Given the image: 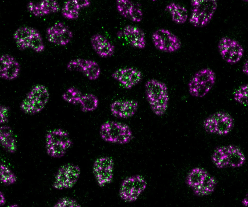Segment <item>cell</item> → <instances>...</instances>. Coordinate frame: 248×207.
Returning a JSON list of instances; mask_svg holds the SVG:
<instances>
[{"label": "cell", "mask_w": 248, "mask_h": 207, "mask_svg": "<svg viewBox=\"0 0 248 207\" xmlns=\"http://www.w3.org/2000/svg\"><path fill=\"white\" fill-rule=\"evenodd\" d=\"M146 94L150 106L156 115L164 114L168 107V90L164 83L154 79L148 80L145 85Z\"/></svg>", "instance_id": "obj_1"}, {"label": "cell", "mask_w": 248, "mask_h": 207, "mask_svg": "<svg viewBox=\"0 0 248 207\" xmlns=\"http://www.w3.org/2000/svg\"><path fill=\"white\" fill-rule=\"evenodd\" d=\"M212 159L215 166L219 168L238 167L244 164L246 160L242 151L233 145L217 148L213 153Z\"/></svg>", "instance_id": "obj_2"}, {"label": "cell", "mask_w": 248, "mask_h": 207, "mask_svg": "<svg viewBox=\"0 0 248 207\" xmlns=\"http://www.w3.org/2000/svg\"><path fill=\"white\" fill-rule=\"evenodd\" d=\"M188 185L197 195H208L212 193L217 184L215 179L206 170L200 168L192 169L187 178Z\"/></svg>", "instance_id": "obj_3"}, {"label": "cell", "mask_w": 248, "mask_h": 207, "mask_svg": "<svg viewBox=\"0 0 248 207\" xmlns=\"http://www.w3.org/2000/svg\"><path fill=\"white\" fill-rule=\"evenodd\" d=\"M216 80L215 74L211 69L206 68L199 70L193 75L189 82L190 94L197 98L204 97L212 89Z\"/></svg>", "instance_id": "obj_4"}, {"label": "cell", "mask_w": 248, "mask_h": 207, "mask_svg": "<svg viewBox=\"0 0 248 207\" xmlns=\"http://www.w3.org/2000/svg\"><path fill=\"white\" fill-rule=\"evenodd\" d=\"M100 132L104 140L114 143H127L131 140L133 136L132 131L127 125L113 121H107L103 124Z\"/></svg>", "instance_id": "obj_5"}, {"label": "cell", "mask_w": 248, "mask_h": 207, "mask_svg": "<svg viewBox=\"0 0 248 207\" xmlns=\"http://www.w3.org/2000/svg\"><path fill=\"white\" fill-rule=\"evenodd\" d=\"M45 145L48 154L54 158L63 156L72 144L67 132L60 129L49 131L45 136Z\"/></svg>", "instance_id": "obj_6"}, {"label": "cell", "mask_w": 248, "mask_h": 207, "mask_svg": "<svg viewBox=\"0 0 248 207\" xmlns=\"http://www.w3.org/2000/svg\"><path fill=\"white\" fill-rule=\"evenodd\" d=\"M191 4L192 8L189 21L197 27L205 26L210 22L218 5L216 0H192Z\"/></svg>", "instance_id": "obj_7"}, {"label": "cell", "mask_w": 248, "mask_h": 207, "mask_svg": "<svg viewBox=\"0 0 248 207\" xmlns=\"http://www.w3.org/2000/svg\"><path fill=\"white\" fill-rule=\"evenodd\" d=\"M49 94L47 88L41 85L33 87L21 103L20 107L25 113L33 115L41 111L48 103Z\"/></svg>", "instance_id": "obj_8"}, {"label": "cell", "mask_w": 248, "mask_h": 207, "mask_svg": "<svg viewBox=\"0 0 248 207\" xmlns=\"http://www.w3.org/2000/svg\"><path fill=\"white\" fill-rule=\"evenodd\" d=\"M14 36L17 47L21 50L30 48L39 53L44 48L41 35L33 28L27 26L20 27L15 31Z\"/></svg>", "instance_id": "obj_9"}, {"label": "cell", "mask_w": 248, "mask_h": 207, "mask_svg": "<svg viewBox=\"0 0 248 207\" xmlns=\"http://www.w3.org/2000/svg\"><path fill=\"white\" fill-rule=\"evenodd\" d=\"M146 185L145 179L140 175L128 177L122 183L119 190V196L126 202H134L144 190Z\"/></svg>", "instance_id": "obj_10"}, {"label": "cell", "mask_w": 248, "mask_h": 207, "mask_svg": "<svg viewBox=\"0 0 248 207\" xmlns=\"http://www.w3.org/2000/svg\"><path fill=\"white\" fill-rule=\"evenodd\" d=\"M204 127L209 133L225 135L231 131L234 124L231 116L227 113L218 112L212 114L205 120Z\"/></svg>", "instance_id": "obj_11"}, {"label": "cell", "mask_w": 248, "mask_h": 207, "mask_svg": "<svg viewBox=\"0 0 248 207\" xmlns=\"http://www.w3.org/2000/svg\"><path fill=\"white\" fill-rule=\"evenodd\" d=\"M218 47L222 59L230 64L238 63L244 54V49L241 44L237 41L228 37L222 38L219 42Z\"/></svg>", "instance_id": "obj_12"}, {"label": "cell", "mask_w": 248, "mask_h": 207, "mask_svg": "<svg viewBox=\"0 0 248 207\" xmlns=\"http://www.w3.org/2000/svg\"><path fill=\"white\" fill-rule=\"evenodd\" d=\"M80 173V168L77 165L70 163L64 165L57 172L54 187L58 190L72 188L77 182Z\"/></svg>", "instance_id": "obj_13"}, {"label": "cell", "mask_w": 248, "mask_h": 207, "mask_svg": "<svg viewBox=\"0 0 248 207\" xmlns=\"http://www.w3.org/2000/svg\"><path fill=\"white\" fill-rule=\"evenodd\" d=\"M152 38L156 48L163 52H174L181 47V42L179 38L167 29L161 28L156 30L153 33Z\"/></svg>", "instance_id": "obj_14"}, {"label": "cell", "mask_w": 248, "mask_h": 207, "mask_svg": "<svg viewBox=\"0 0 248 207\" xmlns=\"http://www.w3.org/2000/svg\"><path fill=\"white\" fill-rule=\"evenodd\" d=\"M114 163L111 157H104L96 159L92 168L93 173L99 186L103 187L113 180Z\"/></svg>", "instance_id": "obj_15"}, {"label": "cell", "mask_w": 248, "mask_h": 207, "mask_svg": "<svg viewBox=\"0 0 248 207\" xmlns=\"http://www.w3.org/2000/svg\"><path fill=\"white\" fill-rule=\"evenodd\" d=\"M47 36L50 42L57 45L64 46L68 44L73 36L72 32L63 23L59 22L48 29Z\"/></svg>", "instance_id": "obj_16"}, {"label": "cell", "mask_w": 248, "mask_h": 207, "mask_svg": "<svg viewBox=\"0 0 248 207\" xmlns=\"http://www.w3.org/2000/svg\"><path fill=\"white\" fill-rule=\"evenodd\" d=\"M112 76L125 88L130 89L140 82L142 75L141 72L136 69L127 68L117 69L112 73Z\"/></svg>", "instance_id": "obj_17"}, {"label": "cell", "mask_w": 248, "mask_h": 207, "mask_svg": "<svg viewBox=\"0 0 248 207\" xmlns=\"http://www.w3.org/2000/svg\"><path fill=\"white\" fill-rule=\"evenodd\" d=\"M138 106L137 102L134 100H118L112 103L110 109L114 116L118 118L126 119L135 114Z\"/></svg>", "instance_id": "obj_18"}, {"label": "cell", "mask_w": 248, "mask_h": 207, "mask_svg": "<svg viewBox=\"0 0 248 207\" xmlns=\"http://www.w3.org/2000/svg\"><path fill=\"white\" fill-rule=\"evenodd\" d=\"M0 76L2 78L11 80L16 78L20 72L19 63L13 57L8 54L1 56L0 59Z\"/></svg>", "instance_id": "obj_19"}, {"label": "cell", "mask_w": 248, "mask_h": 207, "mask_svg": "<svg viewBox=\"0 0 248 207\" xmlns=\"http://www.w3.org/2000/svg\"><path fill=\"white\" fill-rule=\"evenodd\" d=\"M116 6L118 12L125 18L135 22L142 20L143 13L142 10L131 1L118 0Z\"/></svg>", "instance_id": "obj_20"}, {"label": "cell", "mask_w": 248, "mask_h": 207, "mask_svg": "<svg viewBox=\"0 0 248 207\" xmlns=\"http://www.w3.org/2000/svg\"><path fill=\"white\" fill-rule=\"evenodd\" d=\"M123 33L126 40L130 45L140 49L145 47V34L140 28L131 25H127L124 27Z\"/></svg>", "instance_id": "obj_21"}, {"label": "cell", "mask_w": 248, "mask_h": 207, "mask_svg": "<svg viewBox=\"0 0 248 207\" xmlns=\"http://www.w3.org/2000/svg\"><path fill=\"white\" fill-rule=\"evenodd\" d=\"M90 41L93 48L100 56L108 57L114 54V46L102 35L99 34H94L91 37Z\"/></svg>", "instance_id": "obj_22"}, {"label": "cell", "mask_w": 248, "mask_h": 207, "mask_svg": "<svg viewBox=\"0 0 248 207\" xmlns=\"http://www.w3.org/2000/svg\"><path fill=\"white\" fill-rule=\"evenodd\" d=\"M0 142L2 146L8 152L13 153L17 149V142L12 129L7 126L0 128Z\"/></svg>", "instance_id": "obj_23"}, {"label": "cell", "mask_w": 248, "mask_h": 207, "mask_svg": "<svg viewBox=\"0 0 248 207\" xmlns=\"http://www.w3.org/2000/svg\"><path fill=\"white\" fill-rule=\"evenodd\" d=\"M172 20L178 24H183L187 21L188 16L187 9L184 7L175 2H171L166 8Z\"/></svg>", "instance_id": "obj_24"}, {"label": "cell", "mask_w": 248, "mask_h": 207, "mask_svg": "<svg viewBox=\"0 0 248 207\" xmlns=\"http://www.w3.org/2000/svg\"><path fill=\"white\" fill-rule=\"evenodd\" d=\"M81 8L78 0L68 1L64 5L62 13L63 16L67 19H75L79 16V10Z\"/></svg>", "instance_id": "obj_25"}, {"label": "cell", "mask_w": 248, "mask_h": 207, "mask_svg": "<svg viewBox=\"0 0 248 207\" xmlns=\"http://www.w3.org/2000/svg\"><path fill=\"white\" fill-rule=\"evenodd\" d=\"M82 72L90 80H94L99 77L100 70L98 64L90 60H85Z\"/></svg>", "instance_id": "obj_26"}, {"label": "cell", "mask_w": 248, "mask_h": 207, "mask_svg": "<svg viewBox=\"0 0 248 207\" xmlns=\"http://www.w3.org/2000/svg\"><path fill=\"white\" fill-rule=\"evenodd\" d=\"M81 109L84 112H91L97 107L98 101L97 98L92 94L82 95L79 101Z\"/></svg>", "instance_id": "obj_27"}, {"label": "cell", "mask_w": 248, "mask_h": 207, "mask_svg": "<svg viewBox=\"0 0 248 207\" xmlns=\"http://www.w3.org/2000/svg\"><path fill=\"white\" fill-rule=\"evenodd\" d=\"M82 95L80 92L77 89L71 87L68 88L63 94L62 97L65 101L75 104L79 103Z\"/></svg>", "instance_id": "obj_28"}, {"label": "cell", "mask_w": 248, "mask_h": 207, "mask_svg": "<svg viewBox=\"0 0 248 207\" xmlns=\"http://www.w3.org/2000/svg\"><path fill=\"white\" fill-rule=\"evenodd\" d=\"M40 8L44 15L58 12L60 9L59 3L53 0H44L39 2Z\"/></svg>", "instance_id": "obj_29"}, {"label": "cell", "mask_w": 248, "mask_h": 207, "mask_svg": "<svg viewBox=\"0 0 248 207\" xmlns=\"http://www.w3.org/2000/svg\"><path fill=\"white\" fill-rule=\"evenodd\" d=\"M0 176L1 181L6 184H12L16 181V177L14 174L9 168L3 164L0 165Z\"/></svg>", "instance_id": "obj_30"}, {"label": "cell", "mask_w": 248, "mask_h": 207, "mask_svg": "<svg viewBox=\"0 0 248 207\" xmlns=\"http://www.w3.org/2000/svg\"><path fill=\"white\" fill-rule=\"evenodd\" d=\"M234 95L235 100L242 105H246L248 103V85L245 84L240 86L235 91Z\"/></svg>", "instance_id": "obj_31"}, {"label": "cell", "mask_w": 248, "mask_h": 207, "mask_svg": "<svg viewBox=\"0 0 248 207\" xmlns=\"http://www.w3.org/2000/svg\"><path fill=\"white\" fill-rule=\"evenodd\" d=\"M81 206L75 200L67 197L60 199L55 205V207H80Z\"/></svg>", "instance_id": "obj_32"}, {"label": "cell", "mask_w": 248, "mask_h": 207, "mask_svg": "<svg viewBox=\"0 0 248 207\" xmlns=\"http://www.w3.org/2000/svg\"><path fill=\"white\" fill-rule=\"evenodd\" d=\"M28 8L29 11L36 16L41 17L44 15L41 10L39 3L29 2Z\"/></svg>", "instance_id": "obj_33"}, {"label": "cell", "mask_w": 248, "mask_h": 207, "mask_svg": "<svg viewBox=\"0 0 248 207\" xmlns=\"http://www.w3.org/2000/svg\"><path fill=\"white\" fill-rule=\"evenodd\" d=\"M9 110L8 108L4 106L0 107L1 124H4L7 122L8 119Z\"/></svg>", "instance_id": "obj_34"}, {"label": "cell", "mask_w": 248, "mask_h": 207, "mask_svg": "<svg viewBox=\"0 0 248 207\" xmlns=\"http://www.w3.org/2000/svg\"><path fill=\"white\" fill-rule=\"evenodd\" d=\"M78 1L81 8L88 6L90 3L89 1L87 0H80Z\"/></svg>", "instance_id": "obj_35"}, {"label": "cell", "mask_w": 248, "mask_h": 207, "mask_svg": "<svg viewBox=\"0 0 248 207\" xmlns=\"http://www.w3.org/2000/svg\"><path fill=\"white\" fill-rule=\"evenodd\" d=\"M242 71L245 74H248V62L247 61H246L244 63L242 67Z\"/></svg>", "instance_id": "obj_36"}, {"label": "cell", "mask_w": 248, "mask_h": 207, "mask_svg": "<svg viewBox=\"0 0 248 207\" xmlns=\"http://www.w3.org/2000/svg\"><path fill=\"white\" fill-rule=\"evenodd\" d=\"M0 205H3L5 203V199L4 194L1 191L0 192Z\"/></svg>", "instance_id": "obj_37"}, {"label": "cell", "mask_w": 248, "mask_h": 207, "mask_svg": "<svg viewBox=\"0 0 248 207\" xmlns=\"http://www.w3.org/2000/svg\"><path fill=\"white\" fill-rule=\"evenodd\" d=\"M243 203L244 205L245 206H246L247 205V199H246V198H244L243 200Z\"/></svg>", "instance_id": "obj_38"}]
</instances>
